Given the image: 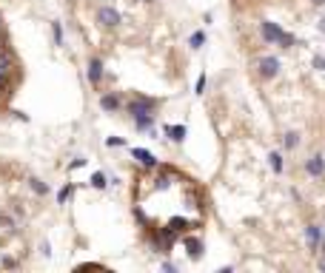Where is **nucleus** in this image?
Masks as SVG:
<instances>
[{
  "label": "nucleus",
  "instance_id": "7",
  "mask_svg": "<svg viewBox=\"0 0 325 273\" xmlns=\"http://www.w3.org/2000/svg\"><path fill=\"white\" fill-rule=\"evenodd\" d=\"M131 157L137 159L140 165H146V168H154V165H157V157H154L151 151H146V148H131Z\"/></svg>",
  "mask_w": 325,
  "mask_h": 273
},
{
  "label": "nucleus",
  "instance_id": "21",
  "mask_svg": "<svg viewBox=\"0 0 325 273\" xmlns=\"http://www.w3.org/2000/svg\"><path fill=\"white\" fill-rule=\"evenodd\" d=\"M314 68L325 71V57H323V54H317V57H314Z\"/></svg>",
  "mask_w": 325,
  "mask_h": 273
},
{
  "label": "nucleus",
  "instance_id": "10",
  "mask_svg": "<svg viewBox=\"0 0 325 273\" xmlns=\"http://www.w3.org/2000/svg\"><path fill=\"white\" fill-rule=\"evenodd\" d=\"M165 136H171L174 142L186 139V125H165Z\"/></svg>",
  "mask_w": 325,
  "mask_h": 273
},
{
  "label": "nucleus",
  "instance_id": "28",
  "mask_svg": "<svg viewBox=\"0 0 325 273\" xmlns=\"http://www.w3.org/2000/svg\"><path fill=\"white\" fill-rule=\"evenodd\" d=\"M320 245H323V250H325V236H323V239H320Z\"/></svg>",
  "mask_w": 325,
  "mask_h": 273
},
{
  "label": "nucleus",
  "instance_id": "26",
  "mask_svg": "<svg viewBox=\"0 0 325 273\" xmlns=\"http://www.w3.org/2000/svg\"><path fill=\"white\" fill-rule=\"evenodd\" d=\"M320 32L325 34V17H323V20H320Z\"/></svg>",
  "mask_w": 325,
  "mask_h": 273
},
{
  "label": "nucleus",
  "instance_id": "23",
  "mask_svg": "<svg viewBox=\"0 0 325 273\" xmlns=\"http://www.w3.org/2000/svg\"><path fill=\"white\" fill-rule=\"evenodd\" d=\"M83 165H86V159H83V157H77V159H74V162H71V165H69V168L74 171V168H83Z\"/></svg>",
  "mask_w": 325,
  "mask_h": 273
},
{
  "label": "nucleus",
  "instance_id": "15",
  "mask_svg": "<svg viewBox=\"0 0 325 273\" xmlns=\"http://www.w3.org/2000/svg\"><path fill=\"white\" fill-rule=\"evenodd\" d=\"M71 193H74V185H63L57 191V205H66L71 199Z\"/></svg>",
  "mask_w": 325,
  "mask_h": 273
},
{
  "label": "nucleus",
  "instance_id": "6",
  "mask_svg": "<svg viewBox=\"0 0 325 273\" xmlns=\"http://www.w3.org/2000/svg\"><path fill=\"white\" fill-rule=\"evenodd\" d=\"M100 80H103V60H100V57H92V60H89V83H92V86H100Z\"/></svg>",
  "mask_w": 325,
  "mask_h": 273
},
{
  "label": "nucleus",
  "instance_id": "12",
  "mask_svg": "<svg viewBox=\"0 0 325 273\" xmlns=\"http://www.w3.org/2000/svg\"><path fill=\"white\" fill-rule=\"evenodd\" d=\"M29 188H32L37 196H46V193H49V185L43 180H37V177H29Z\"/></svg>",
  "mask_w": 325,
  "mask_h": 273
},
{
  "label": "nucleus",
  "instance_id": "1",
  "mask_svg": "<svg viewBox=\"0 0 325 273\" xmlns=\"http://www.w3.org/2000/svg\"><path fill=\"white\" fill-rule=\"evenodd\" d=\"M260 34H263V40H266V43H277V46H282V48L294 46V37H291V34H285V32L277 26V23H271V20H263V23H260Z\"/></svg>",
  "mask_w": 325,
  "mask_h": 273
},
{
  "label": "nucleus",
  "instance_id": "13",
  "mask_svg": "<svg viewBox=\"0 0 325 273\" xmlns=\"http://www.w3.org/2000/svg\"><path fill=\"white\" fill-rule=\"evenodd\" d=\"M134 125H137V131H151V128H154V114L137 117V120H134Z\"/></svg>",
  "mask_w": 325,
  "mask_h": 273
},
{
  "label": "nucleus",
  "instance_id": "14",
  "mask_svg": "<svg viewBox=\"0 0 325 273\" xmlns=\"http://www.w3.org/2000/svg\"><path fill=\"white\" fill-rule=\"evenodd\" d=\"M89 185H92V188H97V191H103L106 185H108V180H106V174H103V171H97V174H92Z\"/></svg>",
  "mask_w": 325,
  "mask_h": 273
},
{
  "label": "nucleus",
  "instance_id": "2",
  "mask_svg": "<svg viewBox=\"0 0 325 273\" xmlns=\"http://www.w3.org/2000/svg\"><path fill=\"white\" fill-rule=\"evenodd\" d=\"M154 105H157V100H151V97H134L131 102H126V111L131 114V120H137V117H146L154 111Z\"/></svg>",
  "mask_w": 325,
  "mask_h": 273
},
{
  "label": "nucleus",
  "instance_id": "8",
  "mask_svg": "<svg viewBox=\"0 0 325 273\" xmlns=\"http://www.w3.org/2000/svg\"><path fill=\"white\" fill-rule=\"evenodd\" d=\"M100 108H103V111H120V108H123V100H120V94H103V97H100Z\"/></svg>",
  "mask_w": 325,
  "mask_h": 273
},
{
  "label": "nucleus",
  "instance_id": "17",
  "mask_svg": "<svg viewBox=\"0 0 325 273\" xmlns=\"http://www.w3.org/2000/svg\"><path fill=\"white\" fill-rule=\"evenodd\" d=\"M203 43H206V34L203 32H194L191 37H188V46H191V48H200Z\"/></svg>",
  "mask_w": 325,
  "mask_h": 273
},
{
  "label": "nucleus",
  "instance_id": "27",
  "mask_svg": "<svg viewBox=\"0 0 325 273\" xmlns=\"http://www.w3.org/2000/svg\"><path fill=\"white\" fill-rule=\"evenodd\" d=\"M314 6H325V0H314Z\"/></svg>",
  "mask_w": 325,
  "mask_h": 273
},
{
  "label": "nucleus",
  "instance_id": "22",
  "mask_svg": "<svg viewBox=\"0 0 325 273\" xmlns=\"http://www.w3.org/2000/svg\"><path fill=\"white\" fill-rule=\"evenodd\" d=\"M40 253H43V256H52V245H49V242H40Z\"/></svg>",
  "mask_w": 325,
  "mask_h": 273
},
{
  "label": "nucleus",
  "instance_id": "29",
  "mask_svg": "<svg viewBox=\"0 0 325 273\" xmlns=\"http://www.w3.org/2000/svg\"><path fill=\"white\" fill-rule=\"evenodd\" d=\"M0 29H3V17H0Z\"/></svg>",
  "mask_w": 325,
  "mask_h": 273
},
{
  "label": "nucleus",
  "instance_id": "4",
  "mask_svg": "<svg viewBox=\"0 0 325 273\" xmlns=\"http://www.w3.org/2000/svg\"><path fill=\"white\" fill-rule=\"evenodd\" d=\"M260 74H263V77H277L279 74V60L277 57H260Z\"/></svg>",
  "mask_w": 325,
  "mask_h": 273
},
{
  "label": "nucleus",
  "instance_id": "5",
  "mask_svg": "<svg viewBox=\"0 0 325 273\" xmlns=\"http://www.w3.org/2000/svg\"><path fill=\"white\" fill-rule=\"evenodd\" d=\"M305 171H308V177H323L325 174V157L323 154H314V157L305 162Z\"/></svg>",
  "mask_w": 325,
  "mask_h": 273
},
{
  "label": "nucleus",
  "instance_id": "18",
  "mask_svg": "<svg viewBox=\"0 0 325 273\" xmlns=\"http://www.w3.org/2000/svg\"><path fill=\"white\" fill-rule=\"evenodd\" d=\"M282 142H285V148H294L300 142V134H297V131H288V134L282 136Z\"/></svg>",
  "mask_w": 325,
  "mask_h": 273
},
{
  "label": "nucleus",
  "instance_id": "11",
  "mask_svg": "<svg viewBox=\"0 0 325 273\" xmlns=\"http://www.w3.org/2000/svg\"><path fill=\"white\" fill-rule=\"evenodd\" d=\"M186 248H188V259H200L203 256V242L200 239H186Z\"/></svg>",
  "mask_w": 325,
  "mask_h": 273
},
{
  "label": "nucleus",
  "instance_id": "19",
  "mask_svg": "<svg viewBox=\"0 0 325 273\" xmlns=\"http://www.w3.org/2000/svg\"><path fill=\"white\" fill-rule=\"evenodd\" d=\"M268 159H271V168L279 174V171H282V154H277V151H274V154H271Z\"/></svg>",
  "mask_w": 325,
  "mask_h": 273
},
{
  "label": "nucleus",
  "instance_id": "16",
  "mask_svg": "<svg viewBox=\"0 0 325 273\" xmlns=\"http://www.w3.org/2000/svg\"><path fill=\"white\" fill-rule=\"evenodd\" d=\"M52 37H54V46H63V23L60 20L52 23Z\"/></svg>",
  "mask_w": 325,
  "mask_h": 273
},
{
  "label": "nucleus",
  "instance_id": "9",
  "mask_svg": "<svg viewBox=\"0 0 325 273\" xmlns=\"http://www.w3.org/2000/svg\"><path fill=\"white\" fill-rule=\"evenodd\" d=\"M305 239H308V248H320V239H323V228L320 225H308L305 228Z\"/></svg>",
  "mask_w": 325,
  "mask_h": 273
},
{
  "label": "nucleus",
  "instance_id": "25",
  "mask_svg": "<svg viewBox=\"0 0 325 273\" xmlns=\"http://www.w3.org/2000/svg\"><path fill=\"white\" fill-rule=\"evenodd\" d=\"M3 80H6V71H3V68H0V86H3Z\"/></svg>",
  "mask_w": 325,
  "mask_h": 273
},
{
  "label": "nucleus",
  "instance_id": "20",
  "mask_svg": "<svg viewBox=\"0 0 325 273\" xmlns=\"http://www.w3.org/2000/svg\"><path fill=\"white\" fill-rule=\"evenodd\" d=\"M106 145H108V148H117V145H126V139H123V136H108V139H106Z\"/></svg>",
  "mask_w": 325,
  "mask_h": 273
},
{
  "label": "nucleus",
  "instance_id": "3",
  "mask_svg": "<svg viewBox=\"0 0 325 273\" xmlns=\"http://www.w3.org/2000/svg\"><path fill=\"white\" fill-rule=\"evenodd\" d=\"M97 23L103 26V29H117L120 26V11L114 6H100L97 9Z\"/></svg>",
  "mask_w": 325,
  "mask_h": 273
},
{
  "label": "nucleus",
  "instance_id": "24",
  "mask_svg": "<svg viewBox=\"0 0 325 273\" xmlns=\"http://www.w3.org/2000/svg\"><path fill=\"white\" fill-rule=\"evenodd\" d=\"M203 89H206V74H200L197 80V94H203Z\"/></svg>",
  "mask_w": 325,
  "mask_h": 273
}]
</instances>
